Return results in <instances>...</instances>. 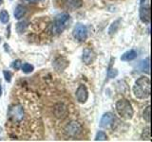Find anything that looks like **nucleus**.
I'll use <instances>...</instances> for the list:
<instances>
[{"label": "nucleus", "instance_id": "1", "mask_svg": "<svg viewBox=\"0 0 152 142\" xmlns=\"http://www.w3.org/2000/svg\"><path fill=\"white\" fill-rule=\"evenodd\" d=\"M27 114L25 112V109L23 108L22 104H12L10 106L8 111V120L9 123H11L12 125L19 126L22 123L26 121Z\"/></svg>", "mask_w": 152, "mask_h": 142}, {"label": "nucleus", "instance_id": "2", "mask_svg": "<svg viewBox=\"0 0 152 142\" xmlns=\"http://www.w3.org/2000/svg\"><path fill=\"white\" fill-rule=\"evenodd\" d=\"M133 93L135 97L138 99H147L150 96V80L149 78L140 77L136 80V83L133 86Z\"/></svg>", "mask_w": 152, "mask_h": 142}, {"label": "nucleus", "instance_id": "3", "mask_svg": "<svg viewBox=\"0 0 152 142\" xmlns=\"http://www.w3.org/2000/svg\"><path fill=\"white\" fill-rule=\"evenodd\" d=\"M116 111L124 120H130L133 117V108L127 99H120L116 102Z\"/></svg>", "mask_w": 152, "mask_h": 142}, {"label": "nucleus", "instance_id": "4", "mask_svg": "<svg viewBox=\"0 0 152 142\" xmlns=\"http://www.w3.org/2000/svg\"><path fill=\"white\" fill-rule=\"evenodd\" d=\"M69 22V15L68 13H61L58 14L53 22L52 25L51 31L53 34H60L61 32H63L64 30L68 26V24Z\"/></svg>", "mask_w": 152, "mask_h": 142}, {"label": "nucleus", "instance_id": "5", "mask_svg": "<svg viewBox=\"0 0 152 142\" xmlns=\"http://www.w3.org/2000/svg\"><path fill=\"white\" fill-rule=\"evenodd\" d=\"M65 134L70 137H76L82 133V126L77 121H69L64 128Z\"/></svg>", "mask_w": 152, "mask_h": 142}, {"label": "nucleus", "instance_id": "6", "mask_svg": "<svg viewBox=\"0 0 152 142\" xmlns=\"http://www.w3.org/2000/svg\"><path fill=\"white\" fill-rule=\"evenodd\" d=\"M140 19L142 23H150V6L147 0H142L140 7Z\"/></svg>", "mask_w": 152, "mask_h": 142}, {"label": "nucleus", "instance_id": "7", "mask_svg": "<svg viewBox=\"0 0 152 142\" xmlns=\"http://www.w3.org/2000/svg\"><path fill=\"white\" fill-rule=\"evenodd\" d=\"M73 36L76 40H78L80 42L86 41L88 37V30L86 26L82 25V24H78L76 25V27L73 30Z\"/></svg>", "mask_w": 152, "mask_h": 142}, {"label": "nucleus", "instance_id": "8", "mask_svg": "<svg viewBox=\"0 0 152 142\" xmlns=\"http://www.w3.org/2000/svg\"><path fill=\"white\" fill-rule=\"evenodd\" d=\"M76 98H77V101L80 103H85L88 101V91L84 84L79 85V87L77 88V90H76Z\"/></svg>", "mask_w": 152, "mask_h": 142}, {"label": "nucleus", "instance_id": "9", "mask_svg": "<svg viewBox=\"0 0 152 142\" xmlns=\"http://www.w3.org/2000/svg\"><path fill=\"white\" fill-rule=\"evenodd\" d=\"M114 122V116L111 113H106L104 114L101 120H100V127L102 128H108L110 127Z\"/></svg>", "mask_w": 152, "mask_h": 142}, {"label": "nucleus", "instance_id": "10", "mask_svg": "<svg viewBox=\"0 0 152 142\" xmlns=\"http://www.w3.org/2000/svg\"><path fill=\"white\" fill-rule=\"evenodd\" d=\"M53 113L56 117L63 118L68 115V108H66L64 104L59 103V104H57V105H55V107L53 109Z\"/></svg>", "mask_w": 152, "mask_h": 142}, {"label": "nucleus", "instance_id": "11", "mask_svg": "<svg viewBox=\"0 0 152 142\" xmlns=\"http://www.w3.org/2000/svg\"><path fill=\"white\" fill-rule=\"evenodd\" d=\"M95 53L89 49H85L84 51H83V62L86 64H90L94 61L95 59Z\"/></svg>", "mask_w": 152, "mask_h": 142}, {"label": "nucleus", "instance_id": "12", "mask_svg": "<svg viewBox=\"0 0 152 142\" xmlns=\"http://www.w3.org/2000/svg\"><path fill=\"white\" fill-rule=\"evenodd\" d=\"M64 5L66 9H69L71 11L82 7L83 1L82 0H64Z\"/></svg>", "mask_w": 152, "mask_h": 142}, {"label": "nucleus", "instance_id": "13", "mask_svg": "<svg viewBox=\"0 0 152 142\" xmlns=\"http://www.w3.org/2000/svg\"><path fill=\"white\" fill-rule=\"evenodd\" d=\"M137 57V52L134 49H130L124 53L121 57L122 61H132Z\"/></svg>", "mask_w": 152, "mask_h": 142}, {"label": "nucleus", "instance_id": "14", "mask_svg": "<svg viewBox=\"0 0 152 142\" xmlns=\"http://www.w3.org/2000/svg\"><path fill=\"white\" fill-rule=\"evenodd\" d=\"M26 13V9L25 7H23L22 5H18V6L15 8V9H14V17H15L16 19H20L22 18L24 15H25Z\"/></svg>", "mask_w": 152, "mask_h": 142}, {"label": "nucleus", "instance_id": "15", "mask_svg": "<svg viewBox=\"0 0 152 142\" xmlns=\"http://www.w3.org/2000/svg\"><path fill=\"white\" fill-rule=\"evenodd\" d=\"M142 139L144 140H151V133H150V127H146L144 129V131H142Z\"/></svg>", "mask_w": 152, "mask_h": 142}, {"label": "nucleus", "instance_id": "16", "mask_svg": "<svg viewBox=\"0 0 152 142\" xmlns=\"http://www.w3.org/2000/svg\"><path fill=\"white\" fill-rule=\"evenodd\" d=\"M120 23H121V20H120V19L112 23V25L110 26V28H109V30H108L109 34H113V33H115V32L117 31L118 28L120 27Z\"/></svg>", "mask_w": 152, "mask_h": 142}, {"label": "nucleus", "instance_id": "17", "mask_svg": "<svg viewBox=\"0 0 152 142\" xmlns=\"http://www.w3.org/2000/svg\"><path fill=\"white\" fill-rule=\"evenodd\" d=\"M27 28V21H21L16 24V30L18 33H22L23 31H25Z\"/></svg>", "mask_w": 152, "mask_h": 142}, {"label": "nucleus", "instance_id": "18", "mask_svg": "<svg viewBox=\"0 0 152 142\" xmlns=\"http://www.w3.org/2000/svg\"><path fill=\"white\" fill-rule=\"evenodd\" d=\"M9 20H10V15L6 11H2L0 12V21L4 24H6L9 22Z\"/></svg>", "mask_w": 152, "mask_h": 142}, {"label": "nucleus", "instance_id": "19", "mask_svg": "<svg viewBox=\"0 0 152 142\" xmlns=\"http://www.w3.org/2000/svg\"><path fill=\"white\" fill-rule=\"evenodd\" d=\"M142 117H144L145 120L147 123L150 122V106H147L145 108V110L144 111V114H142Z\"/></svg>", "mask_w": 152, "mask_h": 142}, {"label": "nucleus", "instance_id": "20", "mask_svg": "<svg viewBox=\"0 0 152 142\" xmlns=\"http://www.w3.org/2000/svg\"><path fill=\"white\" fill-rule=\"evenodd\" d=\"M22 70H23V72L26 73V74L31 73V72H32V70H33V66L31 64H24L22 65Z\"/></svg>", "mask_w": 152, "mask_h": 142}, {"label": "nucleus", "instance_id": "21", "mask_svg": "<svg viewBox=\"0 0 152 142\" xmlns=\"http://www.w3.org/2000/svg\"><path fill=\"white\" fill-rule=\"evenodd\" d=\"M107 136L106 135V133L104 132H102V131H100L97 133V135H96V137H95V140L98 141V140H107Z\"/></svg>", "mask_w": 152, "mask_h": 142}, {"label": "nucleus", "instance_id": "22", "mask_svg": "<svg viewBox=\"0 0 152 142\" xmlns=\"http://www.w3.org/2000/svg\"><path fill=\"white\" fill-rule=\"evenodd\" d=\"M12 67L13 68V69H19L21 67V62L19 61V60H16V61H14L13 63H12Z\"/></svg>", "mask_w": 152, "mask_h": 142}, {"label": "nucleus", "instance_id": "23", "mask_svg": "<svg viewBox=\"0 0 152 142\" xmlns=\"http://www.w3.org/2000/svg\"><path fill=\"white\" fill-rule=\"evenodd\" d=\"M3 73H4L5 79H6L7 82H9V83L11 82V80H12V73L10 72V71H7V70H5Z\"/></svg>", "mask_w": 152, "mask_h": 142}, {"label": "nucleus", "instance_id": "24", "mask_svg": "<svg viewBox=\"0 0 152 142\" xmlns=\"http://www.w3.org/2000/svg\"><path fill=\"white\" fill-rule=\"evenodd\" d=\"M113 70L114 71H112V69L111 70H108V77L109 78H114L118 74V72H117L115 69H113Z\"/></svg>", "mask_w": 152, "mask_h": 142}, {"label": "nucleus", "instance_id": "25", "mask_svg": "<svg viewBox=\"0 0 152 142\" xmlns=\"http://www.w3.org/2000/svg\"><path fill=\"white\" fill-rule=\"evenodd\" d=\"M28 2H32V3H35V2H38L39 0H28Z\"/></svg>", "mask_w": 152, "mask_h": 142}, {"label": "nucleus", "instance_id": "26", "mask_svg": "<svg viewBox=\"0 0 152 142\" xmlns=\"http://www.w3.org/2000/svg\"><path fill=\"white\" fill-rule=\"evenodd\" d=\"M2 95V88H1V82H0V97Z\"/></svg>", "mask_w": 152, "mask_h": 142}]
</instances>
